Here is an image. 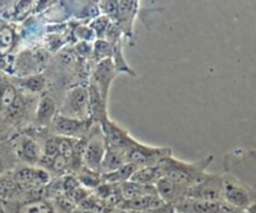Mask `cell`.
Wrapping results in <instances>:
<instances>
[{"instance_id": "cell-21", "label": "cell", "mask_w": 256, "mask_h": 213, "mask_svg": "<svg viewBox=\"0 0 256 213\" xmlns=\"http://www.w3.org/2000/svg\"><path fill=\"white\" fill-rule=\"evenodd\" d=\"M124 40H119L115 44H112V62L114 64L115 70L118 72V74H126L130 75L132 78H136L138 74L129 64H128L126 59L124 57Z\"/></svg>"}, {"instance_id": "cell-6", "label": "cell", "mask_w": 256, "mask_h": 213, "mask_svg": "<svg viewBox=\"0 0 256 213\" xmlns=\"http://www.w3.org/2000/svg\"><path fill=\"white\" fill-rule=\"evenodd\" d=\"M9 139L12 142V148H14L19 164L38 165L40 155H42V147L29 129L16 133Z\"/></svg>"}, {"instance_id": "cell-8", "label": "cell", "mask_w": 256, "mask_h": 213, "mask_svg": "<svg viewBox=\"0 0 256 213\" xmlns=\"http://www.w3.org/2000/svg\"><path fill=\"white\" fill-rule=\"evenodd\" d=\"M92 124L94 123L92 120H78L58 114L50 123L48 130L50 134L56 135V137L82 139V138H86Z\"/></svg>"}, {"instance_id": "cell-30", "label": "cell", "mask_w": 256, "mask_h": 213, "mask_svg": "<svg viewBox=\"0 0 256 213\" xmlns=\"http://www.w3.org/2000/svg\"><path fill=\"white\" fill-rule=\"evenodd\" d=\"M174 209H172V205L169 204H164L160 205L158 208H152V209H146V210H142V212H132V213H172Z\"/></svg>"}, {"instance_id": "cell-25", "label": "cell", "mask_w": 256, "mask_h": 213, "mask_svg": "<svg viewBox=\"0 0 256 213\" xmlns=\"http://www.w3.org/2000/svg\"><path fill=\"white\" fill-rule=\"evenodd\" d=\"M75 177H76L79 184L88 190H94L95 188H98L102 183V174L99 172H95V170L89 169L86 167H82L75 174Z\"/></svg>"}, {"instance_id": "cell-20", "label": "cell", "mask_w": 256, "mask_h": 213, "mask_svg": "<svg viewBox=\"0 0 256 213\" xmlns=\"http://www.w3.org/2000/svg\"><path fill=\"white\" fill-rule=\"evenodd\" d=\"M119 190H120V195H122L124 202L135 199V198L142 197V195H145V194H152V193H156V190H155V185L139 184V183L132 182V180H128V182L122 183V184L119 185Z\"/></svg>"}, {"instance_id": "cell-24", "label": "cell", "mask_w": 256, "mask_h": 213, "mask_svg": "<svg viewBox=\"0 0 256 213\" xmlns=\"http://www.w3.org/2000/svg\"><path fill=\"white\" fill-rule=\"evenodd\" d=\"M18 47L16 28L12 24H8L0 30V54H12L15 48Z\"/></svg>"}, {"instance_id": "cell-10", "label": "cell", "mask_w": 256, "mask_h": 213, "mask_svg": "<svg viewBox=\"0 0 256 213\" xmlns=\"http://www.w3.org/2000/svg\"><path fill=\"white\" fill-rule=\"evenodd\" d=\"M116 75L118 72L115 70L112 59H105L92 67L89 84L94 85L105 104L109 102V93Z\"/></svg>"}, {"instance_id": "cell-18", "label": "cell", "mask_w": 256, "mask_h": 213, "mask_svg": "<svg viewBox=\"0 0 256 213\" xmlns=\"http://www.w3.org/2000/svg\"><path fill=\"white\" fill-rule=\"evenodd\" d=\"M19 165L10 139H0V175L14 170Z\"/></svg>"}, {"instance_id": "cell-35", "label": "cell", "mask_w": 256, "mask_h": 213, "mask_svg": "<svg viewBox=\"0 0 256 213\" xmlns=\"http://www.w3.org/2000/svg\"><path fill=\"white\" fill-rule=\"evenodd\" d=\"M0 204H2V202H0Z\"/></svg>"}, {"instance_id": "cell-1", "label": "cell", "mask_w": 256, "mask_h": 213, "mask_svg": "<svg viewBox=\"0 0 256 213\" xmlns=\"http://www.w3.org/2000/svg\"><path fill=\"white\" fill-rule=\"evenodd\" d=\"M214 160V155L209 154L195 162H184L170 155L159 164L162 177H166L186 188L194 187L208 173V167Z\"/></svg>"}, {"instance_id": "cell-15", "label": "cell", "mask_w": 256, "mask_h": 213, "mask_svg": "<svg viewBox=\"0 0 256 213\" xmlns=\"http://www.w3.org/2000/svg\"><path fill=\"white\" fill-rule=\"evenodd\" d=\"M8 77V75H6ZM10 82L12 83L15 88L19 92L24 93V94L32 95V97H39L42 95L45 90L48 89V80L44 77L42 73L40 74L29 75V77H8Z\"/></svg>"}, {"instance_id": "cell-3", "label": "cell", "mask_w": 256, "mask_h": 213, "mask_svg": "<svg viewBox=\"0 0 256 213\" xmlns=\"http://www.w3.org/2000/svg\"><path fill=\"white\" fill-rule=\"evenodd\" d=\"M222 202L229 207L244 212L256 204V190L254 187L222 173Z\"/></svg>"}, {"instance_id": "cell-2", "label": "cell", "mask_w": 256, "mask_h": 213, "mask_svg": "<svg viewBox=\"0 0 256 213\" xmlns=\"http://www.w3.org/2000/svg\"><path fill=\"white\" fill-rule=\"evenodd\" d=\"M224 174L234 177L255 188L256 153L254 149L236 148L222 158Z\"/></svg>"}, {"instance_id": "cell-9", "label": "cell", "mask_w": 256, "mask_h": 213, "mask_svg": "<svg viewBox=\"0 0 256 213\" xmlns=\"http://www.w3.org/2000/svg\"><path fill=\"white\" fill-rule=\"evenodd\" d=\"M222 173H209L194 187L189 188L188 197L195 199L222 202Z\"/></svg>"}, {"instance_id": "cell-34", "label": "cell", "mask_w": 256, "mask_h": 213, "mask_svg": "<svg viewBox=\"0 0 256 213\" xmlns=\"http://www.w3.org/2000/svg\"><path fill=\"white\" fill-rule=\"evenodd\" d=\"M0 88H2V77H0Z\"/></svg>"}, {"instance_id": "cell-31", "label": "cell", "mask_w": 256, "mask_h": 213, "mask_svg": "<svg viewBox=\"0 0 256 213\" xmlns=\"http://www.w3.org/2000/svg\"><path fill=\"white\" fill-rule=\"evenodd\" d=\"M5 25H8V23H6V22H5V20H2V18H0V30H2V28H4V27H5Z\"/></svg>"}, {"instance_id": "cell-19", "label": "cell", "mask_w": 256, "mask_h": 213, "mask_svg": "<svg viewBox=\"0 0 256 213\" xmlns=\"http://www.w3.org/2000/svg\"><path fill=\"white\" fill-rule=\"evenodd\" d=\"M126 162L125 158V153L122 150L116 149V148L108 147L105 150L104 158L102 160V165H100V174H106V173L114 172L118 168L124 165Z\"/></svg>"}, {"instance_id": "cell-27", "label": "cell", "mask_w": 256, "mask_h": 213, "mask_svg": "<svg viewBox=\"0 0 256 213\" xmlns=\"http://www.w3.org/2000/svg\"><path fill=\"white\" fill-rule=\"evenodd\" d=\"M112 54V45L108 43L105 39H96L92 43V62L94 64L102 62L105 59H110Z\"/></svg>"}, {"instance_id": "cell-12", "label": "cell", "mask_w": 256, "mask_h": 213, "mask_svg": "<svg viewBox=\"0 0 256 213\" xmlns=\"http://www.w3.org/2000/svg\"><path fill=\"white\" fill-rule=\"evenodd\" d=\"M118 15L114 23L120 28L122 33V38L126 40L129 45H134L135 32L134 24L136 19L138 10H139V2H118Z\"/></svg>"}, {"instance_id": "cell-5", "label": "cell", "mask_w": 256, "mask_h": 213, "mask_svg": "<svg viewBox=\"0 0 256 213\" xmlns=\"http://www.w3.org/2000/svg\"><path fill=\"white\" fill-rule=\"evenodd\" d=\"M170 155H172V152L169 147H155V145L145 144L139 140H136L125 152L126 162L132 163L138 168L159 165Z\"/></svg>"}, {"instance_id": "cell-32", "label": "cell", "mask_w": 256, "mask_h": 213, "mask_svg": "<svg viewBox=\"0 0 256 213\" xmlns=\"http://www.w3.org/2000/svg\"><path fill=\"white\" fill-rule=\"evenodd\" d=\"M112 213H132V212H130V210H125V209H115Z\"/></svg>"}, {"instance_id": "cell-4", "label": "cell", "mask_w": 256, "mask_h": 213, "mask_svg": "<svg viewBox=\"0 0 256 213\" xmlns=\"http://www.w3.org/2000/svg\"><path fill=\"white\" fill-rule=\"evenodd\" d=\"M59 114L78 120H90L88 84H76L64 92Z\"/></svg>"}, {"instance_id": "cell-28", "label": "cell", "mask_w": 256, "mask_h": 213, "mask_svg": "<svg viewBox=\"0 0 256 213\" xmlns=\"http://www.w3.org/2000/svg\"><path fill=\"white\" fill-rule=\"evenodd\" d=\"M110 24H112V19L105 17V15H99L95 19H92V22L88 23V25L92 30L96 39H105V34H106Z\"/></svg>"}, {"instance_id": "cell-13", "label": "cell", "mask_w": 256, "mask_h": 213, "mask_svg": "<svg viewBox=\"0 0 256 213\" xmlns=\"http://www.w3.org/2000/svg\"><path fill=\"white\" fill-rule=\"evenodd\" d=\"M100 127H102V134H104L105 140H106L108 147L116 148V149L122 150L125 153L136 142V139L130 134L129 130L125 129L124 127L118 124L116 122L112 120L110 118L105 120L104 123H102Z\"/></svg>"}, {"instance_id": "cell-14", "label": "cell", "mask_w": 256, "mask_h": 213, "mask_svg": "<svg viewBox=\"0 0 256 213\" xmlns=\"http://www.w3.org/2000/svg\"><path fill=\"white\" fill-rule=\"evenodd\" d=\"M155 190L165 204H169L172 207L188 197L189 188L184 187V185L179 184V183L174 182L169 178L162 177L155 184Z\"/></svg>"}, {"instance_id": "cell-26", "label": "cell", "mask_w": 256, "mask_h": 213, "mask_svg": "<svg viewBox=\"0 0 256 213\" xmlns=\"http://www.w3.org/2000/svg\"><path fill=\"white\" fill-rule=\"evenodd\" d=\"M52 207L49 202L44 199H32L18 204L15 213H50Z\"/></svg>"}, {"instance_id": "cell-29", "label": "cell", "mask_w": 256, "mask_h": 213, "mask_svg": "<svg viewBox=\"0 0 256 213\" xmlns=\"http://www.w3.org/2000/svg\"><path fill=\"white\" fill-rule=\"evenodd\" d=\"M94 43V42H92ZM92 43L76 42L72 45L75 57L80 60H90L92 54Z\"/></svg>"}, {"instance_id": "cell-7", "label": "cell", "mask_w": 256, "mask_h": 213, "mask_svg": "<svg viewBox=\"0 0 256 213\" xmlns=\"http://www.w3.org/2000/svg\"><path fill=\"white\" fill-rule=\"evenodd\" d=\"M106 150V140L99 124H92L85 138L84 167L100 173V165Z\"/></svg>"}, {"instance_id": "cell-23", "label": "cell", "mask_w": 256, "mask_h": 213, "mask_svg": "<svg viewBox=\"0 0 256 213\" xmlns=\"http://www.w3.org/2000/svg\"><path fill=\"white\" fill-rule=\"evenodd\" d=\"M136 169L138 167L135 164H132V163H125L124 165L118 168V169L114 170V172L106 173V174H102V180L104 183L120 185L122 183L130 180V178H132V175L134 174V172Z\"/></svg>"}, {"instance_id": "cell-22", "label": "cell", "mask_w": 256, "mask_h": 213, "mask_svg": "<svg viewBox=\"0 0 256 213\" xmlns=\"http://www.w3.org/2000/svg\"><path fill=\"white\" fill-rule=\"evenodd\" d=\"M162 177V169H160L159 165H155V167L138 168L134 172V174L132 175L130 180L135 183H139V184L155 185Z\"/></svg>"}, {"instance_id": "cell-17", "label": "cell", "mask_w": 256, "mask_h": 213, "mask_svg": "<svg viewBox=\"0 0 256 213\" xmlns=\"http://www.w3.org/2000/svg\"><path fill=\"white\" fill-rule=\"evenodd\" d=\"M164 204L165 203L160 199L159 195L156 193H152V194H145L135 198V199L122 202L120 209L130 210V212H142V210L152 209V208H158Z\"/></svg>"}, {"instance_id": "cell-33", "label": "cell", "mask_w": 256, "mask_h": 213, "mask_svg": "<svg viewBox=\"0 0 256 213\" xmlns=\"http://www.w3.org/2000/svg\"><path fill=\"white\" fill-rule=\"evenodd\" d=\"M0 213H6V212H5L4 207H2V204H0Z\"/></svg>"}, {"instance_id": "cell-11", "label": "cell", "mask_w": 256, "mask_h": 213, "mask_svg": "<svg viewBox=\"0 0 256 213\" xmlns=\"http://www.w3.org/2000/svg\"><path fill=\"white\" fill-rule=\"evenodd\" d=\"M62 98L52 93L50 90H45L39 97L34 113L32 128H48L55 117L59 114V105Z\"/></svg>"}, {"instance_id": "cell-16", "label": "cell", "mask_w": 256, "mask_h": 213, "mask_svg": "<svg viewBox=\"0 0 256 213\" xmlns=\"http://www.w3.org/2000/svg\"><path fill=\"white\" fill-rule=\"evenodd\" d=\"M88 94H89V115L90 120L94 124H102L109 119L108 114V104H105L100 98L99 93L94 85L88 83Z\"/></svg>"}]
</instances>
